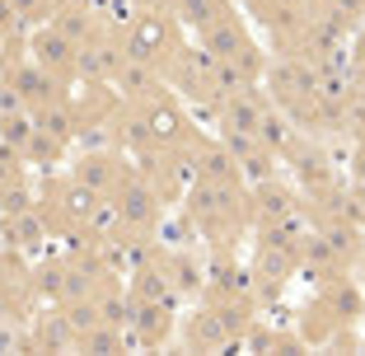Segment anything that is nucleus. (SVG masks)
I'll list each match as a JSON object with an SVG mask.
<instances>
[{
    "instance_id": "7ed1b4c3",
    "label": "nucleus",
    "mask_w": 365,
    "mask_h": 356,
    "mask_svg": "<svg viewBox=\"0 0 365 356\" xmlns=\"http://www.w3.org/2000/svg\"><path fill=\"white\" fill-rule=\"evenodd\" d=\"M215 10H220V0H178V14L187 24H206Z\"/></svg>"
},
{
    "instance_id": "20e7f679",
    "label": "nucleus",
    "mask_w": 365,
    "mask_h": 356,
    "mask_svg": "<svg viewBox=\"0 0 365 356\" xmlns=\"http://www.w3.org/2000/svg\"><path fill=\"white\" fill-rule=\"evenodd\" d=\"M361 66H365V38H361Z\"/></svg>"
},
{
    "instance_id": "f257e3e1",
    "label": "nucleus",
    "mask_w": 365,
    "mask_h": 356,
    "mask_svg": "<svg viewBox=\"0 0 365 356\" xmlns=\"http://www.w3.org/2000/svg\"><path fill=\"white\" fill-rule=\"evenodd\" d=\"M118 216L136 220V225L155 220V193H145L140 183H131V188H127V197H122V206H118Z\"/></svg>"
},
{
    "instance_id": "f03ea898",
    "label": "nucleus",
    "mask_w": 365,
    "mask_h": 356,
    "mask_svg": "<svg viewBox=\"0 0 365 356\" xmlns=\"http://www.w3.org/2000/svg\"><path fill=\"white\" fill-rule=\"evenodd\" d=\"M258 216L267 220V225L290 220V193H281V188H258Z\"/></svg>"
}]
</instances>
